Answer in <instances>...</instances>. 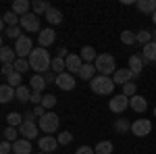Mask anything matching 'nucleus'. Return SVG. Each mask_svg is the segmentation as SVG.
I'll return each instance as SVG.
<instances>
[{"label":"nucleus","instance_id":"4","mask_svg":"<svg viewBox=\"0 0 156 154\" xmlns=\"http://www.w3.org/2000/svg\"><path fill=\"white\" fill-rule=\"evenodd\" d=\"M58 123H60V119L56 113H52V110H48L44 117L37 121V125H40V129L44 131L46 135H50V133H54V131L58 129Z\"/></svg>","mask_w":156,"mask_h":154},{"label":"nucleus","instance_id":"23","mask_svg":"<svg viewBox=\"0 0 156 154\" xmlns=\"http://www.w3.org/2000/svg\"><path fill=\"white\" fill-rule=\"evenodd\" d=\"M12 152L15 154H29L31 152V142L29 140H19L12 144Z\"/></svg>","mask_w":156,"mask_h":154},{"label":"nucleus","instance_id":"38","mask_svg":"<svg viewBox=\"0 0 156 154\" xmlns=\"http://www.w3.org/2000/svg\"><path fill=\"white\" fill-rule=\"evenodd\" d=\"M21 31H23V29H21V25H17V27H9V29H6V31H4V36H6V38H12V40H15V42H17V40H19V38L23 36V34H21Z\"/></svg>","mask_w":156,"mask_h":154},{"label":"nucleus","instance_id":"8","mask_svg":"<svg viewBox=\"0 0 156 154\" xmlns=\"http://www.w3.org/2000/svg\"><path fill=\"white\" fill-rule=\"evenodd\" d=\"M127 106H129V98H127L125 94H117V96H112V100L108 102V108H110L112 113H117V115L125 113V110H127Z\"/></svg>","mask_w":156,"mask_h":154},{"label":"nucleus","instance_id":"24","mask_svg":"<svg viewBox=\"0 0 156 154\" xmlns=\"http://www.w3.org/2000/svg\"><path fill=\"white\" fill-rule=\"evenodd\" d=\"M29 88H31V92H44V88H46V79L42 77V75H34L31 79H29Z\"/></svg>","mask_w":156,"mask_h":154},{"label":"nucleus","instance_id":"5","mask_svg":"<svg viewBox=\"0 0 156 154\" xmlns=\"http://www.w3.org/2000/svg\"><path fill=\"white\" fill-rule=\"evenodd\" d=\"M15 52L19 59H27L31 52H34V42L29 36H21L17 42H15Z\"/></svg>","mask_w":156,"mask_h":154},{"label":"nucleus","instance_id":"21","mask_svg":"<svg viewBox=\"0 0 156 154\" xmlns=\"http://www.w3.org/2000/svg\"><path fill=\"white\" fill-rule=\"evenodd\" d=\"M142 59H144L146 63H156V44L154 42H150L148 46H144V50H142Z\"/></svg>","mask_w":156,"mask_h":154},{"label":"nucleus","instance_id":"11","mask_svg":"<svg viewBox=\"0 0 156 154\" xmlns=\"http://www.w3.org/2000/svg\"><path fill=\"white\" fill-rule=\"evenodd\" d=\"M54 40H56V31L54 29H42L40 34H37V42H40V48H48L54 44Z\"/></svg>","mask_w":156,"mask_h":154},{"label":"nucleus","instance_id":"33","mask_svg":"<svg viewBox=\"0 0 156 154\" xmlns=\"http://www.w3.org/2000/svg\"><path fill=\"white\" fill-rule=\"evenodd\" d=\"M52 71L56 73V75H60V73L67 71V63H65V59H60V56H54V59H52Z\"/></svg>","mask_w":156,"mask_h":154},{"label":"nucleus","instance_id":"51","mask_svg":"<svg viewBox=\"0 0 156 154\" xmlns=\"http://www.w3.org/2000/svg\"><path fill=\"white\" fill-rule=\"evenodd\" d=\"M152 42H154V44H156V29H154V31H152Z\"/></svg>","mask_w":156,"mask_h":154},{"label":"nucleus","instance_id":"26","mask_svg":"<svg viewBox=\"0 0 156 154\" xmlns=\"http://www.w3.org/2000/svg\"><path fill=\"white\" fill-rule=\"evenodd\" d=\"M46 21H48L50 25H60L62 23V13H60L58 9H50V11L46 13Z\"/></svg>","mask_w":156,"mask_h":154},{"label":"nucleus","instance_id":"13","mask_svg":"<svg viewBox=\"0 0 156 154\" xmlns=\"http://www.w3.org/2000/svg\"><path fill=\"white\" fill-rule=\"evenodd\" d=\"M65 63H67V73H79L81 71V67H83V60H81V56L79 54H69L67 59H65Z\"/></svg>","mask_w":156,"mask_h":154},{"label":"nucleus","instance_id":"9","mask_svg":"<svg viewBox=\"0 0 156 154\" xmlns=\"http://www.w3.org/2000/svg\"><path fill=\"white\" fill-rule=\"evenodd\" d=\"M37 131H40V125H36L34 121H23V125L19 127V133H21V138L23 140H34L37 138Z\"/></svg>","mask_w":156,"mask_h":154},{"label":"nucleus","instance_id":"34","mask_svg":"<svg viewBox=\"0 0 156 154\" xmlns=\"http://www.w3.org/2000/svg\"><path fill=\"white\" fill-rule=\"evenodd\" d=\"M112 150H115L112 142H100V144H96V148H94L96 154H112Z\"/></svg>","mask_w":156,"mask_h":154},{"label":"nucleus","instance_id":"36","mask_svg":"<svg viewBox=\"0 0 156 154\" xmlns=\"http://www.w3.org/2000/svg\"><path fill=\"white\" fill-rule=\"evenodd\" d=\"M152 42V31H148V29H142V31H137V44H142V46H148Z\"/></svg>","mask_w":156,"mask_h":154},{"label":"nucleus","instance_id":"18","mask_svg":"<svg viewBox=\"0 0 156 154\" xmlns=\"http://www.w3.org/2000/svg\"><path fill=\"white\" fill-rule=\"evenodd\" d=\"M144 65H146V60L142 59V54H140V56H137V54H133V56H129V65H127V69L133 71L135 75H140L142 69H144Z\"/></svg>","mask_w":156,"mask_h":154},{"label":"nucleus","instance_id":"15","mask_svg":"<svg viewBox=\"0 0 156 154\" xmlns=\"http://www.w3.org/2000/svg\"><path fill=\"white\" fill-rule=\"evenodd\" d=\"M17 59H19V56H17L15 48H11V46H2L0 48V60H2V65H15Z\"/></svg>","mask_w":156,"mask_h":154},{"label":"nucleus","instance_id":"3","mask_svg":"<svg viewBox=\"0 0 156 154\" xmlns=\"http://www.w3.org/2000/svg\"><path fill=\"white\" fill-rule=\"evenodd\" d=\"M90 88H92V92L98 94V96H108V94H112V90H115V81H112L110 77L98 75V77H94V79L90 81Z\"/></svg>","mask_w":156,"mask_h":154},{"label":"nucleus","instance_id":"47","mask_svg":"<svg viewBox=\"0 0 156 154\" xmlns=\"http://www.w3.org/2000/svg\"><path fill=\"white\" fill-rule=\"evenodd\" d=\"M56 77H58V75H56L54 71H48V73H46V77H44V79H46V83H56Z\"/></svg>","mask_w":156,"mask_h":154},{"label":"nucleus","instance_id":"32","mask_svg":"<svg viewBox=\"0 0 156 154\" xmlns=\"http://www.w3.org/2000/svg\"><path fill=\"white\" fill-rule=\"evenodd\" d=\"M31 94H34V92H31L27 85H19V88H17V102H29Z\"/></svg>","mask_w":156,"mask_h":154},{"label":"nucleus","instance_id":"42","mask_svg":"<svg viewBox=\"0 0 156 154\" xmlns=\"http://www.w3.org/2000/svg\"><path fill=\"white\" fill-rule=\"evenodd\" d=\"M56 140H58L60 146H67V144L73 142V135L69 133V131H62V133H58V138H56Z\"/></svg>","mask_w":156,"mask_h":154},{"label":"nucleus","instance_id":"52","mask_svg":"<svg viewBox=\"0 0 156 154\" xmlns=\"http://www.w3.org/2000/svg\"><path fill=\"white\" fill-rule=\"evenodd\" d=\"M152 21H154V25H156V13H154V15H152Z\"/></svg>","mask_w":156,"mask_h":154},{"label":"nucleus","instance_id":"44","mask_svg":"<svg viewBox=\"0 0 156 154\" xmlns=\"http://www.w3.org/2000/svg\"><path fill=\"white\" fill-rule=\"evenodd\" d=\"M12 150V144L11 142H6V140H4V142L0 144V154H9Z\"/></svg>","mask_w":156,"mask_h":154},{"label":"nucleus","instance_id":"50","mask_svg":"<svg viewBox=\"0 0 156 154\" xmlns=\"http://www.w3.org/2000/svg\"><path fill=\"white\" fill-rule=\"evenodd\" d=\"M56 56H60V59H67V56H69V52H67V48H60V50H58V54H56Z\"/></svg>","mask_w":156,"mask_h":154},{"label":"nucleus","instance_id":"17","mask_svg":"<svg viewBox=\"0 0 156 154\" xmlns=\"http://www.w3.org/2000/svg\"><path fill=\"white\" fill-rule=\"evenodd\" d=\"M129 108L135 110V113H144L146 108H148V100H146L144 96L135 94L133 98H129Z\"/></svg>","mask_w":156,"mask_h":154},{"label":"nucleus","instance_id":"1","mask_svg":"<svg viewBox=\"0 0 156 154\" xmlns=\"http://www.w3.org/2000/svg\"><path fill=\"white\" fill-rule=\"evenodd\" d=\"M29 65H31V69L40 75V73H48L52 71V59H50L48 50L46 48H34V52L29 54Z\"/></svg>","mask_w":156,"mask_h":154},{"label":"nucleus","instance_id":"30","mask_svg":"<svg viewBox=\"0 0 156 154\" xmlns=\"http://www.w3.org/2000/svg\"><path fill=\"white\" fill-rule=\"evenodd\" d=\"M23 121H25V117H23V115H19V113H9V115H6V123H9V127H21Z\"/></svg>","mask_w":156,"mask_h":154},{"label":"nucleus","instance_id":"19","mask_svg":"<svg viewBox=\"0 0 156 154\" xmlns=\"http://www.w3.org/2000/svg\"><path fill=\"white\" fill-rule=\"evenodd\" d=\"M11 11L15 13V15H19V17L27 15V13H29V0H15Z\"/></svg>","mask_w":156,"mask_h":154},{"label":"nucleus","instance_id":"31","mask_svg":"<svg viewBox=\"0 0 156 154\" xmlns=\"http://www.w3.org/2000/svg\"><path fill=\"white\" fill-rule=\"evenodd\" d=\"M137 9L142 13H156V0H137Z\"/></svg>","mask_w":156,"mask_h":154},{"label":"nucleus","instance_id":"54","mask_svg":"<svg viewBox=\"0 0 156 154\" xmlns=\"http://www.w3.org/2000/svg\"><path fill=\"white\" fill-rule=\"evenodd\" d=\"M37 154H44V152H37Z\"/></svg>","mask_w":156,"mask_h":154},{"label":"nucleus","instance_id":"49","mask_svg":"<svg viewBox=\"0 0 156 154\" xmlns=\"http://www.w3.org/2000/svg\"><path fill=\"white\" fill-rule=\"evenodd\" d=\"M23 117H25V121H34V119H36V113H34V110H27Z\"/></svg>","mask_w":156,"mask_h":154},{"label":"nucleus","instance_id":"35","mask_svg":"<svg viewBox=\"0 0 156 154\" xmlns=\"http://www.w3.org/2000/svg\"><path fill=\"white\" fill-rule=\"evenodd\" d=\"M115 129H117V133H129L131 125H129L127 119H117V121H115Z\"/></svg>","mask_w":156,"mask_h":154},{"label":"nucleus","instance_id":"39","mask_svg":"<svg viewBox=\"0 0 156 154\" xmlns=\"http://www.w3.org/2000/svg\"><path fill=\"white\" fill-rule=\"evenodd\" d=\"M42 106L44 108H54L56 106V96L54 94H44V98H42Z\"/></svg>","mask_w":156,"mask_h":154},{"label":"nucleus","instance_id":"46","mask_svg":"<svg viewBox=\"0 0 156 154\" xmlns=\"http://www.w3.org/2000/svg\"><path fill=\"white\" fill-rule=\"evenodd\" d=\"M11 73H15V65H2V75L9 77Z\"/></svg>","mask_w":156,"mask_h":154},{"label":"nucleus","instance_id":"45","mask_svg":"<svg viewBox=\"0 0 156 154\" xmlns=\"http://www.w3.org/2000/svg\"><path fill=\"white\" fill-rule=\"evenodd\" d=\"M75 154H96V152H94V148H90V146H79V148L75 150Z\"/></svg>","mask_w":156,"mask_h":154},{"label":"nucleus","instance_id":"40","mask_svg":"<svg viewBox=\"0 0 156 154\" xmlns=\"http://www.w3.org/2000/svg\"><path fill=\"white\" fill-rule=\"evenodd\" d=\"M6 83H9V85H12V88H15V90H17V88H19V85H21V73H11V75H9V77H6Z\"/></svg>","mask_w":156,"mask_h":154},{"label":"nucleus","instance_id":"2","mask_svg":"<svg viewBox=\"0 0 156 154\" xmlns=\"http://www.w3.org/2000/svg\"><path fill=\"white\" fill-rule=\"evenodd\" d=\"M96 71L100 73V75H104V77H108L110 73L115 75V73H117V60H115V56H112V54H106V52L98 54Z\"/></svg>","mask_w":156,"mask_h":154},{"label":"nucleus","instance_id":"43","mask_svg":"<svg viewBox=\"0 0 156 154\" xmlns=\"http://www.w3.org/2000/svg\"><path fill=\"white\" fill-rule=\"evenodd\" d=\"M42 98H44V96L40 94V92H34V94H31V98H29V102H31L34 106H37V104H42Z\"/></svg>","mask_w":156,"mask_h":154},{"label":"nucleus","instance_id":"6","mask_svg":"<svg viewBox=\"0 0 156 154\" xmlns=\"http://www.w3.org/2000/svg\"><path fill=\"white\" fill-rule=\"evenodd\" d=\"M21 29L23 31H29V34H34V31H42V27H40V17H37L36 13H27L21 17Z\"/></svg>","mask_w":156,"mask_h":154},{"label":"nucleus","instance_id":"29","mask_svg":"<svg viewBox=\"0 0 156 154\" xmlns=\"http://www.w3.org/2000/svg\"><path fill=\"white\" fill-rule=\"evenodd\" d=\"M2 21L9 25V27H17V25L21 23V17H19V15H15L12 11H6L4 15H2Z\"/></svg>","mask_w":156,"mask_h":154},{"label":"nucleus","instance_id":"10","mask_svg":"<svg viewBox=\"0 0 156 154\" xmlns=\"http://www.w3.org/2000/svg\"><path fill=\"white\" fill-rule=\"evenodd\" d=\"M56 88L62 90V92H71L73 88H75V77H73L71 73H60L58 77H56Z\"/></svg>","mask_w":156,"mask_h":154},{"label":"nucleus","instance_id":"20","mask_svg":"<svg viewBox=\"0 0 156 154\" xmlns=\"http://www.w3.org/2000/svg\"><path fill=\"white\" fill-rule=\"evenodd\" d=\"M94 75H96V65H92V63H83V67H81V71H79V77L85 79V81H92Z\"/></svg>","mask_w":156,"mask_h":154},{"label":"nucleus","instance_id":"28","mask_svg":"<svg viewBox=\"0 0 156 154\" xmlns=\"http://www.w3.org/2000/svg\"><path fill=\"white\" fill-rule=\"evenodd\" d=\"M121 42L131 46V44H137V31H131V29H125L121 31Z\"/></svg>","mask_w":156,"mask_h":154},{"label":"nucleus","instance_id":"14","mask_svg":"<svg viewBox=\"0 0 156 154\" xmlns=\"http://www.w3.org/2000/svg\"><path fill=\"white\" fill-rule=\"evenodd\" d=\"M133 77H137V75L133 71H129V69H117V73L112 75V81H115V85H117V83H123V85H125V83L131 81Z\"/></svg>","mask_w":156,"mask_h":154},{"label":"nucleus","instance_id":"53","mask_svg":"<svg viewBox=\"0 0 156 154\" xmlns=\"http://www.w3.org/2000/svg\"><path fill=\"white\" fill-rule=\"evenodd\" d=\"M154 117H156V108H154Z\"/></svg>","mask_w":156,"mask_h":154},{"label":"nucleus","instance_id":"7","mask_svg":"<svg viewBox=\"0 0 156 154\" xmlns=\"http://www.w3.org/2000/svg\"><path fill=\"white\" fill-rule=\"evenodd\" d=\"M152 131V121L150 119H137L131 123V133L137 138H146L148 133Z\"/></svg>","mask_w":156,"mask_h":154},{"label":"nucleus","instance_id":"25","mask_svg":"<svg viewBox=\"0 0 156 154\" xmlns=\"http://www.w3.org/2000/svg\"><path fill=\"white\" fill-rule=\"evenodd\" d=\"M50 9H52V6H50L48 2H44V0H34V2H31V11L36 13L37 17H40V15H46Z\"/></svg>","mask_w":156,"mask_h":154},{"label":"nucleus","instance_id":"22","mask_svg":"<svg viewBox=\"0 0 156 154\" xmlns=\"http://www.w3.org/2000/svg\"><path fill=\"white\" fill-rule=\"evenodd\" d=\"M79 56H81L83 63H92V60H96L98 59L96 48H94V46H83L81 50H79Z\"/></svg>","mask_w":156,"mask_h":154},{"label":"nucleus","instance_id":"16","mask_svg":"<svg viewBox=\"0 0 156 154\" xmlns=\"http://www.w3.org/2000/svg\"><path fill=\"white\" fill-rule=\"evenodd\" d=\"M12 98L17 100V90H15L12 85H9V83H2V85H0V102L6 104V102H11Z\"/></svg>","mask_w":156,"mask_h":154},{"label":"nucleus","instance_id":"12","mask_svg":"<svg viewBox=\"0 0 156 154\" xmlns=\"http://www.w3.org/2000/svg\"><path fill=\"white\" fill-rule=\"evenodd\" d=\"M37 146H40V150H42L44 154H50V152H54V150H56L58 140H56V138H52V135H44V138H40Z\"/></svg>","mask_w":156,"mask_h":154},{"label":"nucleus","instance_id":"48","mask_svg":"<svg viewBox=\"0 0 156 154\" xmlns=\"http://www.w3.org/2000/svg\"><path fill=\"white\" fill-rule=\"evenodd\" d=\"M34 113H36V117H44V115H46V108L42 106V104H37V106H34Z\"/></svg>","mask_w":156,"mask_h":154},{"label":"nucleus","instance_id":"37","mask_svg":"<svg viewBox=\"0 0 156 154\" xmlns=\"http://www.w3.org/2000/svg\"><path fill=\"white\" fill-rule=\"evenodd\" d=\"M29 67H31V65H29V60H27V59H17V60H15V71L21 73V75H23Z\"/></svg>","mask_w":156,"mask_h":154},{"label":"nucleus","instance_id":"27","mask_svg":"<svg viewBox=\"0 0 156 154\" xmlns=\"http://www.w3.org/2000/svg\"><path fill=\"white\" fill-rule=\"evenodd\" d=\"M19 127H6V129L2 131V138L6 140V142H11V144H15V142H19Z\"/></svg>","mask_w":156,"mask_h":154},{"label":"nucleus","instance_id":"41","mask_svg":"<svg viewBox=\"0 0 156 154\" xmlns=\"http://www.w3.org/2000/svg\"><path fill=\"white\" fill-rule=\"evenodd\" d=\"M135 92H137V85H135L133 81H129V83H125V85H123V94L127 96V98H133Z\"/></svg>","mask_w":156,"mask_h":154}]
</instances>
